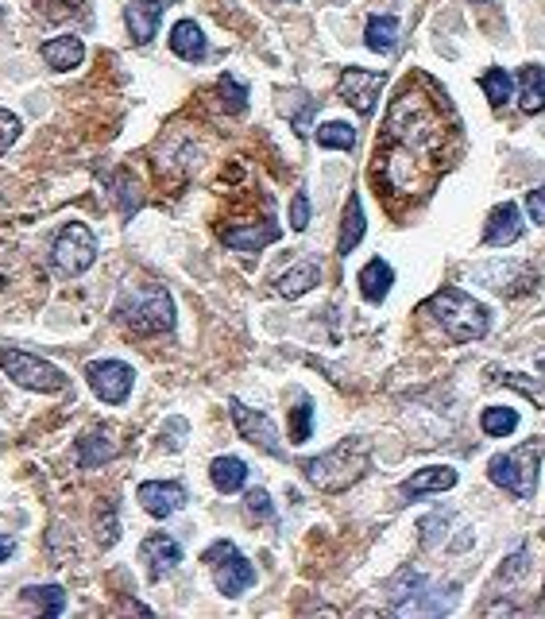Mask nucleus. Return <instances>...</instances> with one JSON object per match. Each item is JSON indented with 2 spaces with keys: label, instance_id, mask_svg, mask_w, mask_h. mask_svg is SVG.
Masks as SVG:
<instances>
[{
  "label": "nucleus",
  "instance_id": "f257e3e1",
  "mask_svg": "<svg viewBox=\"0 0 545 619\" xmlns=\"http://www.w3.org/2000/svg\"><path fill=\"white\" fill-rule=\"evenodd\" d=\"M383 128L387 140H399V148L418 159H437L453 136L449 109L441 97H430V89H406L402 97H395Z\"/></svg>",
  "mask_w": 545,
  "mask_h": 619
},
{
  "label": "nucleus",
  "instance_id": "f03ea898",
  "mask_svg": "<svg viewBox=\"0 0 545 619\" xmlns=\"http://www.w3.org/2000/svg\"><path fill=\"white\" fill-rule=\"evenodd\" d=\"M368 469H372V449H368L364 438H345L333 449L302 461L306 480L321 492H348L352 484H360L368 476Z\"/></svg>",
  "mask_w": 545,
  "mask_h": 619
},
{
  "label": "nucleus",
  "instance_id": "7ed1b4c3",
  "mask_svg": "<svg viewBox=\"0 0 545 619\" xmlns=\"http://www.w3.org/2000/svg\"><path fill=\"white\" fill-rule=\"evenodd\" d=\"M426 314H433V322L441 325L453 341H460V345L488 337V329H491L488 306L476 302V298L468 295V291H460V287H441V291L426 302Z\"/></svg>",
  "mask_w": 545,
  "mask_h": 619
},
{
  "label": "nucleus",
  "instance_id": "20e7f679",
  "mask_svg": "<svg viewBox=\"0 0 545 619\" xmlns=\"http://www.w3.org/2000/svg\"><path fill=\"white\" fill-rule=\"evenodd\" d=\"M116 322L128 325L140 337H155V333H171L174 329V298L167 287L159 283H144L132 287L116 298Z\"/></svg>",
  "mask_w": 545,
  "mask_h": 619
},
{
  "label": "nucleus",
  "instance_id": "39448f33",
  "mask_svg": "<svg viewBox=\"0 0 545 619\" xmlns=\"http://www.w3.org/2000/svg\"><path fill=\"white\" fill-rule=\"evenodd\" d=\"M545 438H530L511 453H499L488 461V476L495 488L511 492L518 500H530L538 492V465H542Z\"/></svg>",
  "mask_w": 545,
  "mask_h": 619
},
{
  "label": "nucleus",
  "instance_id": "423d86ee",
  "mask_svg": "<svg viewBox=\"0 0 545 619\" xmlns=\"http://www.w3.org/2000/svg\"><path fill=\"white\" fill-rule=\"evenodd\" d=\"M0 372L12 384L28 387V391H43V395H58V391L70 387V376L58 364L24 353V349H0Z\"/></svg>",
  "mask_w": 545,
  "mask_h": 619
},
{
  "label": "nucleus",
  "instance_id": "0eeeda50",
  "mask_svg": "<svg viewBox=\"0 0 545 619\" xmlns=\"http://www.w3.org/2000/svg\"><path fill=\"white\" fill-rule=\"evenodd\" d=\"M201 561L213 569V585H217L221 596H244V592L256 585V565L244 558L229 538L213 542V546L205 550V558Z\"/></svg>",
  "mask_w": 545,
  "mask_h": 619
},
{
  "label": "nucleus",
  "instance_id": "6e6552de",
  "mask_svg": "<svg viewBox=\"0 0 545 619\" xmlns=\"http://www.w3.org/2000/svg\"><path fill=\"white\" fill-rule=\"evenodd\" d=\"M51 260L62 275H86L93 260H97V236L89 233V225L82 221H70L62 233L55 236V248H51Z\"/></svg>",
  "mask_w": 545,
  "mask_h": 619
},
{
  "label": "nucleus",
  "instance_id": "1a4fd4ad",
  "mask_svg": "<svg viewBox=\"0 0 545 619\" xmlns=\"http://www.w3.org/2000/svg\"><path fill=\"white\" fill-rule=\"evenodd\" d=\"M86 380L93 387V395L109 407H120L128 395H132V384H136V372L132 364L124 360H89L86 364Z\"/></svg>",
  "mask_w": 545,
  "mask_h": 619
},
{
  "label": "nucleus",
  "instance_id": "9d476101",
  "mask_svg": "<svg viewBox=\"0 0 545 619\" xmlns=\"http://www.w3.org/2000/svg\"><path fill=\"white\" fill-rule=\"evenodd\" d=\"M229 414H232V426H236V434H240L244 442H252L256 449H263V453H275V457H283L279 430H275V422H271L267 414L256 411V407H244L240 399H229Z\"/></svg>",
  "mask_w": 545,
  "mask_h": 619
},
{
  "label": "nucleus",
  "instance_id": "9b49d317",
  "mask_svg": "<svg viewBox=\"0 0 545 619\" xmlns=\"http://www.w3.org/2000/svg\"><path fill=\"white\" fill-rule=\"evenodd\" d=\"M383 86H387V74H383V70L345 66V70H341V78H337V93L345 97L360 117H372L375 113V97H379V89Z\"/></svg>",
  "mask_w": 545,
  "mask_h": 619
},
{
  "label": "nucleus",
  "instance_id": "f8f14e48",
  "mask_svg": "<svg viewBox=\"0 0 545 619\" xmlns=\"http://www.w3.org/2000/svg\"><path fill=\"white\" fill-rule=\"evenodd\" d=\"M136 500L151 519H171L174 511L186 507V488L178 480H147L136 488Z\"/></svg>",
  "mask_w": 545,
  "mask_h": 619
},
{
  "label": "nucleus",
  "instance_id": "ddd939ff",
  "mask_svg": "<svg viewBox=\"0 0 545 619\" xmlns=\"http://www.w3.org/2000/svg\"><path fill=\"white\" fill-rule=\"evenodd\" d=\"M140 561L147 565V577H151V581H163L167 573L178 569V561H182V546L174 542L171 534L155 531L144 538V546H140Z\"/></svg>",
  "mask_w": 545,
  "mask_h": 619
},
{
  "label": "nucleus",
  "instance_id": "4468645a",
  "mask_svg": "<svg viewBox=\"0 0 545 619\" xmlns=\"http://www.w3.org/2000/svg\"><path fill=\"white\" fill-rule=\"evenodd\" d=\"M457 488V469L449 465H430V469H418L406 484L399 488V503H414L422 496H433V492H449Z\"/></svg>",
  "mask_w": 545,
  "mask_h": 619
},
{
  "label": "nucleus",
  "instance_id": "2eb2a0df",
  "mask_svg": "<svg viewBox=\"0 0 545 619\" xmlns=\"http://www.w3.org/2000/svg\"><path fill=\"white\" fill-rule=\"evenodd\" d=\"M163 12H167V4L163 0H132L128 8H124V24H128V35H132V43H151L155 39V31L163 24Z\"/></svg>",
  "mask_w": 545,
  "mask_h": 619
},
{
  "label": "nucleus",
  "instance_id": "dca6fc26",
  "mask_svg": "<svg viewBox=\"0 0 545 619\" xmlns=\"http://www.w3.org/2000/svg\"><path fill=\"white\" fill-rule=\"evenodd\" d=\"M283 236V229L275 221H259V225H232L221 229V244L232 252H263L267 244H275Z\"/></svg>",
  "mask_w": 545,
  "mask_h": 619
},
{
  "label": "nucleus",
  "instance_id": "f3484780",
  "mask_svg": "<svg viewBox=\"0 0 545 619\" xmlns=\"http://www.w3.org/2000/svg\"><path fill=\"white\" fill-rule=\"evenodd\" d=\"M116 453H120V442H116V434L109 426H93L78 438V465L82 469H101L105 461H113Z\"/></svg>",
  "mask_w": 545,
  "mask_h": 619
},
{
  "label": "nucleus",
  "instance_id": "a211bd4d",
  "mask_svg": "<svg viewBox=\"0 0 545 619\" xmlns=\"http://www.w3.org/2000/svg\"><path fill=\"white\" fill-rule=\"evenodd\" d=\"M518 236H522V213H518L515 202H503V206L491 209L488 229H484V240L491 248H507V244H515Z\"/></svg>",
  "mask_w": 545,
  "mask_h": 619
},
{
  "label": "nucleus",
  "instance_id": "6ab92c4d",
  "mask_svg": "<svg viewBox=\"0 0 545 619\" xmlns=\"http://www.w3.org/2000/svg\"><path fill=\"white\" fill-rule=\"evenodd\" d=\"M82 59H86V43H82L78 35H58V39H47V43H43V62H47L51 70H58V74L82 66Z\"/></svg>",
  "mask_w": 545,
  "mask_h": 619
},
{
  "label": "nucleus",
  "instance_id": "aec40b11",
  "mask_svg": "<svg viewBox=\"0 0 545 619\" xmlns=\"http://www.w3.org/2000/svg\"><path fill=\"white\" fill-rule=\"evenodd\" d=\"M518 105L526 117H538L545 109V66H522L518 70Z\"/></svg>",
  "mask_w": 545,
  "mask_h": 619
},
{
  "label": "nucleus",
  "instance_id": "412c9836",
  "mask_svg": "<svg viewBox=\"0 0 545 619\" xmlns=\"http://www.w3.org/2000/svg\"><path fill=\"white\" fill-rule=\"evenodd\" d=\"M171 51L182 62H201L209 55V43H205V31L194 20H178L171 28Z\"/></svg>",
  "mask_w": 545,
  "mask_h": 619
},
{
  "label": "nucleus",
  "instance_id": "4be33fe9",
  "mask_svg": "<svg viewBox=\"0 0 545 619\" xmlns=\"http://www.w3.org/2000/svg\"><path fill=\"white\" fill-rule=\"evenodd\" d=\"M368 233V217H364V202L360 194H348L345 202V217H341V236H337V256H348Z\"/></svg>",
  "mask_w": 545,
  "mask_h": 619
},
{
  "label": "nucleus",
  "instance_id": "5701e85b",
  "mask_svg": "<svg viewBox=\"0 0 545 619\" xmlns=\"http://www.w3.org/2000/svg\"><path fill=\"white\" fill-rule=\"evenodd\" d=\"M317 283H321V267L310 260V264H294L290 271H283L275 279V291L283 298H302L306 291H314Z\"/></svg>",
  "mask_w": 545,
  "mask_h": 619
},
{
  "label": "nucleus",
  "instance_id": "b1692460",
  "mask_svg": "<svg viewBox=\"0 0 545 619\" xmlns=\"http://www.w3.org/2000/svg\"><path fill=\"white\" fill-rule=\"evenodd\" d=\"M364 43L372 47L375 55H391V51H395V43H399V20H395V16H387V12L368 16V24H364Z\"/></svg>",
  "mask_w": 545,
  "mask_h": 619
},
{
  "label": "nucleus",
  "instance_id": "393cba45",
  "mask_svg": "<svg viewBox=\"0 0 545 619\" xmlns=\"http://www.w3.org/2000/svg\"><path fill=\"white\" fill-rule=\"evenodd\" d=\"M391 283H395V271H391V264L387 260H368V267L360 271V291H364V298L368 302H383V298L391 295Z\"/></svg>",
  "mask_w": 545,
  "mask_h": 619
},
{
  "label": "nucleus",
  "instance_id": "a878e982",
  "mask_svg": "<svg viewBox=\"0 0 545 619\" xmlns=\"http://www.w3.org/2000/svg\"><path fill=\"white\" fill-rule=\"evenodd\" d=\"M209 480H213V488L217 492H240L244 484H248V465L240 461V457H217L213 465H209Z\"/></svg>",
  "mask_w": 545,
  "mask_h": 619
},
{
  "label": "nucleus",
  "instance_id": "bb28decb",
  "mask_svg": "<svg viewBox=\"0 0 545 619\" xmlns=\"http://www.w3.org/2000/svg\"><path fill=\"white\" fill-rule=\"evenodd\" d=\"M24 600L35 604L47 619H58L66 612V592L58 585H31V589H24Z\"/></svg>",
  "mask_w": 545,
  "mask_h": 619
},
{
  "label": "nucleus",
  "instance_id": "cd10ccee",
  "mask_svg": "<svg viewBox=\"0 0 545 619\" xmlns=\"http://www.w3.org/2000/svg\"><path fill=\"white\" fill-rule=\"evenodd\" d=\"M314 136H317V144H321V148H329V151H333V148H337V151H352V148H356V128H352L348 120H325Z\"/></svg>",
  "mask_w": 545,
  "mask_h": 619
},
{
  "label": "nucleus",
  "instance_id": "c85d7f7f",
  "mask_svg": "<svg viewBox=\"0 0 545 619\" xmlns=\"http://www.w3.org/2000/svg\"><path fill=\"white\" fill-rule=\"evenodd\" d=\"M480 89L488 93L491 109H503V105L515 97V82H511V74H507L503 66H491L488 74L480 78Z\"/></svg>",
  "mask_w": 545,
  "mask_h": 619
},
{
  "label": "nucleus",
  "instance_id": "c756f323",
  "mask_svg": "<svg viewBox=\"0 0 545 619\" xmlns=\"http://www.w3.org/2000/svg\"><path fill=\"white\" fill-rule=\"evenodd\" d=\"M480 430L488 438H507V434L518 430V411H511V407H488L480 414Z\"/></svg>",
  "mask_w": 545,
  "mask_h": 619
},
{
  "label": "nucleus",
  "instance_id": "7c9ffc66",
  "mask_svg": "<svg viewBox=\"0 0 545 619\" xmlns=\"http://www.w3.org/2000/svg\"><path fill=\"white\" fill-rule=\"evenodd\" d=\"M310 434H314V403L298 399V407H290V442H310Z\"/></svg>",
  "mask_w": 545,
  "mask_h": 619
},
{
  "label": "nucleus",
  "instance_id": "2f4dec72",
  "mask_svg": "<svg viewBox=\"0 0 545 619\" xmlns=\"http://www.w3.org/2000/svg\"><path fill=\"white\" fill-rule=\"evenodd\" d=\"M217 97H221L225 113H244V109H248V89L240 86L232 74H221V78H217Z\"/></svg>",
  "mask_w": 545,
  "mask_h": 619
},
{
  "label": "nucleus",
  "instance_id": "473e14b6",
  "mask_svg": "<svg viewBox=\"0 0 545 619\" xmlns=\"http://www.w3.org/2000/svg\"><path fill=\"white\" fill-rule=\"evenodd\" d=\"M116 538H120V523H116V503H101V515H97V542L109 550Z\"/></svg>",
  "mask_w": 545,
  "mask_h": 619
},
{
  "label": "nucleus",
  "instance_id": "72a5a7b5",
  "mask_svg": "<svg viewBox=\"0 0 545 619\" xmlns=\"http://www.w3.org/2000/svg\"><path fill=\"white\" fill-rule=\"evenodd\" d=\"M244 507H248V515L259 519V523H275V503H271V496H267L263 488H252V492L244 496Z\"/></svg>",
  "mask_w": 545,
  "mask_h": 619
},
{
  "label": "nucleus",
  "instance_id": "f704fd0d",
  "mask_svg": "<svg viewBox=\"0 0 545 619\" xmlns=\"http://www.w3.org/2000/svg\"><path fill=\"white\" fill-rule=\"evenodd\" d=\"M20 128H24V124H20V117H16V113L0 109V159H4V151L20 140Z\"/></svg>",
  "mask_w": 545,
  "mask_h": 619
},
{
  "label": "nucleus",
  "instance_id": "c9c22d12",
  "mask_svg": "<svg viewBox=\"0 0 545 619\" xmlns=\"http://www.w3.org/2000/svg\"><path fill=\"white\" fill-rule=\"evenodd\" d=\"M306 225H310V198L306 194H294V202H290V229L294 233H306Z\"/></svg>",
  "mask_w": 545,
  "mask_h": 619
},
{
  "label": "nucleus",
  "instance_id": "e433bc0d",
  "mask_svg": "<svg viewBox=\"0 0 545 619\" xmlns=\"http://www.w3.org/2000/svg\"><path fill=\"white\" fill-rule=\"evenodd\" d=\"M314 113H317V101H314V97H306V101H302V109H294V113H287L290 124H294V132H298V136H306V132H310V120H314Z\"/></svg>",
  "mask_w": 545,
  "mask_h": 619
},
{
  "label": "nucleus",
  "instance_id": "4c0bfd02",
  "mask_svg": "<svg viewBox=\"0 0 545 619\" xmlns=\"http://www.w3.org/2000/svg\"><path fill=\"white\" fill-rule=\"evenodd\" d=\"M526 209H530V221H534V225H545V190L542 186L526 194Z\"/></svg>",
  "mask_w": 545,
  "mask_h": 619
},
{
  "label": "nucleus",
  "instance_id": "58836bf2",
  "mask_svg": "<svg viewBox=\"0 0 545 619\" xmlns=\"http://www.w3.org/2000/svg\"><path fill=\"white\" fill-rule=\"evenodd\" d=\"M16 554V538H8V534H0V565Z\"/></svg>",
  "mask_w": 545,
  "mask_h": 619
},
{
  "label": "nucleus",
  "instance_id": "ea45409f",
  "mask_svg": "<svg viewBox=\"0 0 545 619\" xmlns=\"http://www.w3.org/2000/svg\"><path fill=\"white\" fill-rule=\"evenodd\" d=\"M0 16H4V4H0Z\"/></svg>",
  "mask_w": 545,
  "mask_h": 619
}]
</instances>
